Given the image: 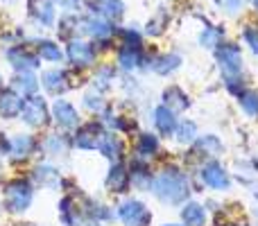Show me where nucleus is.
Returning <instances> with one entry per match:
<instances>
[{"instance_id":"30","label":"nucleus","mask_w":258,"mask_h":226,"mask_svg":"<svg viewBox=\"0 0 258 226\" xmlns=\"http://www.w3.org/2000/svg\"><path fill=\"white\" fill-rule=\"evenodd\" d=\"M242 36H245V41L249 43V48L254 50V52L258 54V27L256 25H249L245 27V32H242Z\"/></svg>"},{"instance_id":"34","label":"nucleus","mask_w":258,"mask_h":226,"mask_svg":"<svg viewBox=\"0 0 258 226\" xmlns=\"http://www.w3.org/2000/svg\"><path fill=\"white\" fill-rule=\"evenodd\" d=\"M168 226H174V224H168Z\"/></svg>"},{"instance_id":"9","label":"nucleus","mask_w":258,"mask_h":226,"mask_svg":"<svg viewBox=\"0 0 258 226\" xmlns=\"http://www.w3.org/2000/svg\"><path fill=\"white\" fill-rule=\"evenodd\" d=\"M204 181L215 190H227L229 188V174L220 168L218 163H211L204 168Z\"/></svg>"},{"instance_id":"24","label":"nucleus","mask_w":258,"mask_h":226,"mask_svg":"<svg viewBox=\"0 0 258 226\" xmlns=\"http://www.w3.org/2000/svg\"><path fill=\"white\" fill-rule=\"evenodd\" d=\"M100 149H102L104 156L116 159L118 152H120V142H118V138H113V136H104V140L100 142Z\"/></svg>"},{"instance_id":"10","label":"nucleus","mask_w":258,"mask_h":226,"mask_svg":"<svg viewBox=\"0 0 258 226\" xmlns=\"http://www.w3.org/2000/svg\"><path fill=\"white\" fill-rule=\"evenodd\" d=\"M91 7L102 18H120L122 12H125V5L120 0H93Z\"/></svg>"},{"instance_id":"23","label":"nucleus","mask_w":258,"mask_h":226,"mask_svg":"<svg viewBox=\"0 0 258 226\" xmlns=\"http://www.w3.org/2000/svg\"><path fill=\"white\" fill-rule=\"evenodd\" d=\"M14 86H16L21 93H34L36 91V80L32 75H27V70H25L23 75H18L16 80H14Z\"/></svg>"},{"instance_id":"1","label":"nucleus","mask_w":258,"mask_h":226,"mask_svg":"<svg viewBox=\"0 0 258 226\" xmlns=\"http://www.w3.org/2000/svg\"><path fill=\"white\" fill-rule=\"evenodd\" d=\"M154 192L159 199L168 201V204H177L188 195V181L183 174H179L177 170H168L161 177H156L154 181Z\"/></svg>"},{"instance_id":"29","label":"nucleus","mask_w":258,"mask_h":226,"mask_svg":"<svg viewBox=\"0 0 258 226\" xmlns=\"http://www.w3.org/2000/svg\"><path fill=\"white\" fill-rule=\"evenodd\" d=\"M41 54H43L45 59H50V61H59L61 59V52H59V48L54 43H41Z\"/></svg>"},{"instance_id":"20","label":"nucleus","mask_w":258,"mask_h":226,"mask_svg":"<svg viewBox=\"0 0 258 226\" xmlns=\"http://www.w3.org/2000/svg\"><path fill=\"white\" fill-rule=\"evenodd\" d=\"M43 86L48 93H61L63 89H66V84H63V75L57 70H50L43 75Z\"/></svg>"},{"instance_id":"14","label":"nucleus","mask_w":258,"mask_h":226,"mask_svg":"<svg viewBox=\"0 0 258 226\" xmlns=\"http://www.w3.org/2000/svg\"><path fill=\"white\" fill-rule=\"evenodd\" d=\"M23 109V100L18 98L16 93H3L0 95V115H5V118H14L18 111Z\"/></svg>"},{"instance_id":"13","label":"nucleus","mask_w":258,"mask_h":226,"mask_svg":"<svg viewBox=\"0 0 258 226\" xmlns=\"http://www.w3.org/2000/svg\"><path fill=\"white\" fill-rule=\"evenodd\" d=\"M154 122H156V129H159L163 136H170L177 127V120H174V113L170 111L168 107H159L154 111Z\"/></svg>"},{"instance_id":"16","label":"nucleus","mask_w":258,"mask_h":226,"mask_svg":"<svg viewBox=\"0 0 258 226\" xmlns=\"http://www.w3.org/2000/svg\"><path fill=\"white\" fill-rule=\"evenodd\" d=\"M165 107L172 113L183 111V109H188V98L179 89H168L165 91Z\"/></svg>"},{"instance_id":"6","label":"nucleus","mask_w":258,"mask_h":226,"mask_svg":"<svg viewBox=\"0 0 258 226\" xmlns=\"http://www.w3.org/2000/svg\"><path fill=\"white\" fill-rule=\"evenodd\" d=\"M102 140H104V129L98 122L84 124L80 129V133H77V145L84 147V149H98Z\"/></svg>"},{"instance_id":"11","label":"nucleus","mask_w":258,"mask_h":226,"mask_svg":"<svg viewBox=\"0 0 258 226\" xmlns=\"http://www.w3.org/2000/svg\"><path fill=\"white\" fill-rule=\"evenodd\" d=\"M54 118H57V122L61 124L63 129H71L77 124V120H80V115L77 111L73 109L71 102H63V100H59L57 104H54Z\"/></svg>"},{"instance_id":"32","label":"nucleus","mask_w":258,"mask_h":226,"mask_svg":"<svg viewBox=\"0 0 258 226\" xmlns=\"http://www.w3.org/2000/svg\"><path fill=\"white\" fill-rule=\"evenodd\" d=\"M224 5H227V9H229L231 14L240 9V0H224Z\"/></svg>"},{"instance_id":"17","label":"nucleus","mask_w":258,"mask_h":226,"mask_svg":"<svg viewBox=\"0 0 258 226\" xmlns=\"http://www.w3.org/2000/svg\"><path fill=\"white\" fill-rule=\"evenodd\" d=\"M84 30L89 32L91 36H95V39H107V36H111L113 27L109 25L107 21H100V18H91V21L84 23Z\"/></svg>"},{"instance_id":"25","label":"nucleus","mask_w":258,"mask_h":226,"mask_svg":"<svg viewBox=\"0 0 258 226\" xmlns=\"http://www.w3.org/2000/svg\"><path fill=\"white\" fill-rule=\"evenodd\" d=\"M156 152V138L150 136V133H145V136H141V140H138V154L141 156H150Z\"/></svg>"},{"instance_id":"22","label":"nucleus","mask_w":258,"mask_h":226,"mask_svg":"<svg viewBox=\"0 0 258 226\" xmlns=\"http://www.w3.org/2000/svg\"><path fill=\"white\" fill-rule=\"evenodd\" d=\"M179 61H181V59H179L177 54H168V57H161V59H156V61H154V70L159 72V75H165V72L174 70V68L179 66Z\"/></svg>"},{"instance_id":"19","label":"nucleus","mask_w":258,"mask_h":226,"mask_svg":"<svg viewBox=\"0 0 258 226\" xmlns=\"http://www.w3.org/2000/svg\"><path fill=\"white\" fill-rule=\"evenodd\" d=\"M204 208L197 204H188L186 208H183V222H186L188 226H204Z\"/></svg>"},{"instance_id":"21","label":"nucleus","mask_w":258,"mask_h":226,"mask_svg":"<svg viewBox=\"0 0 258 226\" xmlns=\"http://www.w3.org/2000/svg\"><path fill=\"white\" fill-rule=\"evenodd\" d=\"M9 147L14 149V156H16V159H23V156H27L30 149H32V138L30 136H18L9 142Z\"/></svg>"},{"instance_id":"3","label":"nucleus","mask_w":258,"mask_h":226,"mask_svg":"<svg viewBox=\"0 0 258 226\" xmlns=\"http://www.w3.org/2000/svg\"><path fill=\"white\" fill-rule=\"evenodd\" d=\"M120 219L127 226H147L150 224V213L145 210V206L141 201H125L118 210Z\"/></svg>"},{"instance_id":"8","label":"nucleus","mask_w":258,"mask_h":226,"mask_svg":"<svg viewBox=\"0 0 258 226\" xmlns=\"http://www.w3.org/2000/svg\"><path fill=\"white\" fill-rule=\"evenodd\" d=\"M68 57L75 66H91L93 63V48L89 43H82V41H71L68 45Z\"/></svg>"},{"instance_id":"33","label":"nucleus","mask_w":258,"mask_h":226,"mask_svg":"<svg viewBox=\"0 0 258 226\" xmlns=\"http://www.w3.org/2000/svg\"><path fill=\"white\" fill-rule=\"evenodd\" d=\"M251 3H254V5H256V9H258V0H251Z\"/></svg>"},{"instance_id":"18","label":"nucleus","mask_w":258,"mask_h":226,"mask_svg":"<svg viewBox=\"0 0 258 226\" xmlns=\"http://www.w3.org/2000/svg\"><path fill=\"white\" fill-rule=\"evenodd\" d=\"M107 188H109V190H113V192H125V188H127V172L120 168V165H116V168L109 172Z\"/></svg>"},{"instance_id":"31","label":"nucleus","mask_w":258,"mask_h":226,"mask_svg":"<svg viewBox=\"0 0 258 226\" xmlns=\"http://www.w3.org/2000/svg\"><path fill=\"white\" fill-rule=\"evenodd\" d=\"M59 5H61L63 9H68V12H73V9H77V3H80V0H57Z\"/></svg>"},{"instance_id":"7","label":"nucleus","mask_w":258,"mask_h":226,"mask_svg":"<svg viewBox=\"0 0 258 226\" xmlns=\"http://www.w3.org/2000/svg\"><path fill=\"white\" fill-rule=\"evenodd\" d=\"M30 14L43 25H52L54 23V5L52 0H27Z\"/></svg>"},{"instance_id":"4","label":"nucleus","mask_w":258,"mask_h":226,"mask_svg":"<svg viewBox=\"0 0 258 226\" xmlns=\"http://www.w3.org/2000/svg\"><path fill=\"white\" fill-rule=\"evenodd\" d=\"M23 120H25L30 127H41V124L48 120V107H45V100L41 98H30L23 104Z\"/></svg>"},{"instance_id":"27","label":"nucleus","mask_w":258,"mask_h":226,"mask_svg":"<svg viewBox=\"0 0 258 226\" xmlns=\"http://www.w3.org/2000/svg\"><path fill=\"white\" fill-rule=\"evenodd\" d=\"M242 109H245V113H249L251 118H256L258 115V95L256 93H245L240 100Z\"/></svg>"},{"instance_id":"28","label":"nucleus","mask_w":258,"mask_h":226,"mask_svg":"<svg viewBox=\"0 0 258 226\" xmlns=\"http://www.w3.org/2000/svg\"><path fill=\"white\" fill-rule=\"evenodd\" d=\"M179 140L181 142H192L195 140V124L192 122H183L181 127H179Z\"/></svg>"},{"instance_id":"5","label":"nucleus","mask_w":258,"mask_h":226,"mask_svg":"<svg viewBox=\"0 0 258 226\" xmlns=\"http://www.w3.org/2000/svg\"><path fill=\"white\" fill-rule=\"evenodd\" d=\"M218 61L227 75H236L240 70V50L233 43H224L218 48Z\"/></svg>"},{"instance_id":"26","label":"nucleus","mask_w":258,"mask_h":226,"mask_svg":"<svg viewBox=\"0 0 258 226\" xmlns=\"http://www.w3.org/2000/svg\"><path fill=\"white\" fill-rule=\"evenodd\" d=\"M220 39H222V32L218 30V27H209V30H204V34H202V45L204 48H213V45L220 43Z\"/></svg>"},{"instance_id":"15","label":"nucleus","mask_w":258,"mask_h":226,"mask_svg":"<svg viewBox=\"0 0 258 226\" xmlns=\"http://www.w3.org/2000/svg\"><path fill=\"white\" fill-rule=\"evenodd\" d=\"M138 61H141L138 45H122L120 52H118V63H120L125 70H132V68L138 66Z\"/></svg>"},{"instance_id":"2","label":"nucleus","mask_w":258,"mask_h":226,"mask_svg":"<svg viewBox=\"0 0 258 226\" xmlns=\"http://www.w3.org/2000/svg\"><path fill=\"white\" fill-rule=\"evenodd\" d=\"M5 199H7V206L9 210H14V213H23V210L30 206L32 201V188L27 181H12L7 186V190H5Z\"/></svg>"},{"instance_id":"12","label":"nucleus","mask_w":258,"mask_h":226,"mask_svg":"<svg viewBox=\"0 0 258 226\" xmlns=\"http://www.w3.org/2000/svg\"><path fill=\"white\" fill-rule=\"evenodd\" d=\"M7 57H9V61H12V66L16 68V70H23L25 72L27 68H36V57H32L27 50H23V48H14V50H9L7 52Z\"/></svg>"}]
</instances>
